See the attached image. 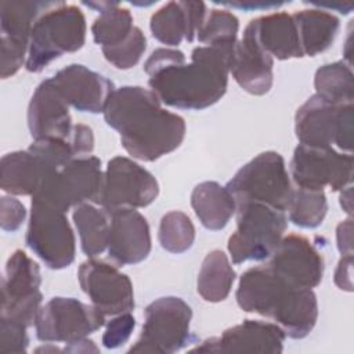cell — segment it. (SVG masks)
<instances>
[{"label":"cell","mask_w":354,"mask_h":354,"mask_svg":"<svg viewBox=\"0 0 354 354\" xmlns=\"http://www.w3.org/2000/svg\"><path fill=\"white\" fill-rule=\"evenodd\" d=\"M243 32L272 58L283 61L304 57L292 14L279 11L259 17L252 19Z\"/></svg>","instance_id":"obj_23"},{"label":"cell","mask_w":354,"mask_h":354,"mask_svg":"<svg viewBox=\"0 0 354 354\" xmlns=\"http://www.w3.org/2000/svg\"><path fill=\"white\" fill-rule=\"evenodd\" d=\"M239 21L228 10L214 8L207 11L196 39L202 46L234 48L238 39Z\"/></svg>","instance_id":"obj_33"},{"label":"cell","mask_w":354,"mask_h":354,"mask_svg":"<svg viewBox=\"0 0 354 354\" xmlns=\"http://www.w3.org/2000/svg\"><path fill=\"white\" fill-rule=\"evenodd\" d=\"M41 277L39 264L24 250H15L7 260L1 283V318L35 325L41 307Z\"/></svg>","instance_id":"obj_12"},{"label":"cell","mask_w":354,"mask_h":354,"mask_svg":"<svg viewBox=\"0 0 354 354\" xmlns=\"http://www.w3.org/2000/svg\"><path fill=\"white\" fill-rule=\"evenodd\" d=\"M351 184L347 185L346 188L340 189V206L342 209L351 217V210H353V189H351Z\"/></svg>","instance_id":"obj_44"},{"label":"cell","mask_w":354,"mask_h":354,"mask_svg":"<svg viewBox=\"0 0 354 354\" xmlns=\"http://www.w3.org/2000/svg\"><path fill=\"white\" fill-rule=\"evenodd\" d=\"M84 6L94 8L100 15L91 25V35L94 41L101 48L113 47L122 43L134 29V21L131 12L122 7L116 1H100V3H83Z\"/></svg>","instance_id":"obj_28"},{"label":"cell","mask_w":354,"mask_h":354,"mask_svg":"<svg viewBox=\"0 0 354 354\" xmlns=\"http://www.w3.org/2000/svg\"><path fill=\"white\" fill-rule=\"evenodd\" d=\"M136 326V318L130 311L113 315L106 324L102 335V344L105 348H118L123 346L131 336Z\"/></svg>","instance_id":"obj_37"},{"label":"cell","mask_w":354,"mask_h":354,"mask_svg":"<svg viewBox=\"0 0 354 354\" xmlns=\"http://www.w3.org/2000/svg\"><path fill=\"white\" fill-rule=\"evenodd\" d=\"M353 254H342L336 266L333 281L335 285L346 292H353Z\"/></svg>","instance_id":"obj_40"},{"label":"cell","mask_w":354,"mask_h":354,"mask_svg":"<svg viewBox=\"0 0 354 354\" xmlns=\"http://www.w3.org/2000/svg\"><path fill=\"white\" fill-rule=\"evenodd\" d=\"M26 218L25 206L14 196H3L0 201V225L3 231H17Z\"/></svg>","instance_id":"obj_38"},{"label":"cell","mask_w":354,"mask_h":354,"mask_svg":"<svg viewBox=\"0 0 354 354\" xmlns=\"http://www.w3.org/2000/svg\"><path fill=\"white\" fill-rule=\"evenodd\" d=\"M225 188L236 203L257 202L286 212L293 192L283 158L275 151H266L243 165Z\"/></svg>","instance_id":"obj_6"},{"label":"cell","mask_w":354,"mask_h":354,"mask_svg":"<svg viewBox=\"0 0 354 354\" xmlns=\"http://www.w3.org/2000/svg\"><path fill=\"white\" fill-rule=\"evenodd\" d=\"M277 275L295 288L313 289L324 277V257L303 235L283 236L267 263Z\"/></svg>","instance_id":"obj_16"},{"label":"cell","mask_w":354,"mask_h":354,"mask_svg":"<svg viewBox=\"0 0 354 354\" xmlns=\"http://www.w3.org/2000/svg\"><path fill=\"white\" fill-rule=\"evenodd\" d=\"M274 58L268 55L252 36L243 32L241 40L236 41L231 61L230 73L234 80L249 94L264 95L274 83Z\"/></svg>","instance_id":"obj_22"},{"label":"cell","mask_w":354,"mask_h":354,"mask_svg":"<svg viewBox=\"0 0 354 354\" xmlns=\"http://www.w3.org/2000/svg\"><path fill=\"white\" fill-rule=\"evenodd\" d=\"M102 177L101 160L97 156H79L50 174L32 199L66 213L84 202L97 203Z\"/></svg>","instance_id":"obj_9"},{"label":"cell","mask_w":354,"mask_h":354,"mask_svg":"<svg viewBox=\"0 0 354 354\" xmlns=\"http://www.w3.org/2000/svg\"><path fill=\"white\" fill-rule=\"evenodd\" d=\"M109 212L108 256L116 266L141 263L151 253V231L147 218L136 209L119 207Z\"/></svg>","instance_id":"obj_18"},{"label":"cell","mask_w":354,"mask_h":354,"mask_svg":"<svg viewBox=\"0 0 354 354\" xmlns=\"http://www.w3.org/2000/svg\"><path fill=\"white\" fill-rule=\"evenodd\" d=\"M147 48V39L138 26H134L133 32L122 43L101 48L105 59L118 69H130L138 64Z\"/></svg>","instance_id":"obj_35"},{"label":"cell","mask_w":354,"mask_h":354,"mask_svg":"<svg viewBox=\"0 0 354 354\" xmlns=\"http://www.w3.org/2000/svg\"><path fill=\"white\" fill-rule=\"evenodd\" d=\"M292 15L304 55L315 57L332 46L340 28L336 15L322 8H307Z\"/></svg>","instance_id":"obj_26"},{"label":"cell","mask_w":354,"mask_h":354,"mask_svg":"<svg viewBox=\"0 0 354 354\" xmlns=\"http://www.w3.org/2000/svg\"><path fill=\"white\" fill-rule=\"evenodd\" d=\"M72 218L79 232L80 246L88 257H97L108 248L109 212L94 202H84L73 209Z\"/></svg>","instance_id":"obj_27"},{"label":"cell","mask_w":354,"mask_h":354,"mask_svg":"<svg viewBox=\"0 0 354 354\" xmlns=\"http://www.w3.org/2000/svg\"><path fill=\"white\" fill-rule=\"evenodd\" d=\"M353 104L335 105L314 94L295 115V133L300 144L308 147H336L353 152Z\"/></svg>","instance_id":"obj_7"},{"label":"cell","mask_w":354,"mask_h":354,"mask_svg":"<svg viewBox=\"0 0 354 354\" xmlns=\"http://www.w3.org/2000/svg\"><path fill=\"white\" fill-rule=\"evenodd\" d=\"M104 325L105 315L93 304L61 296L43 304L35 319L36 337L53 344H68L84 339Z\"/></svg>","instance_id":"obj_11"},{"label":"cell","mask_w":354,"mask_h":354,"mask_svg":"<svg viewBox=\"0 0 354 354\" xmlns=\"http://www.w3.org/2000/svg\"><path fill=\"white\" fill-rule=\"evenodd\" d=\"M236 230L228 238L234 264L268 259L288 228L285 212L257 202L236 203Z\"/></svg>","instance_id":"obj_5"},{"label":"cell","mask_w":354,"mask_h":354,"mask_svg":"<svg viewBox=\"0 0 354 354\" xmlns=\"http://www.w3.org/2000/svg\"><path fill=\"white\" fill-rule=\"evenodd\" d=\"M86 32V18L77 6L54 3L32 28L25 68L39 73L61 55L80 50Z\"/></svg>","instance_id":"obj_4"},{"label":"cell","mask_w":354,"mask_h":354,"mask_svg":"<svg viewBox=\"0 0 354 354\" xmlns=\"http://www.w3.org/2000/svg\"><path fill=\"white\" fill-rule=\"evenodd\" d=\"M28 127L33 140H69L73 124L69 105L65 102L51 77L36 87L28 106Z\"/></svg>","instance_id":"obj_20"},{"label":"cell","mask_w":354,"mask_h":354,"mask_svg":"<svg viewBox=\"0 0 354 354\" xmlns=\"http://www.w3.org/2000/svg\"><path fill=\"white\" fill-rule=\"evenodd\" d=\"M69 141L72 142L77 158L91 155L94 149V134L93 130L86 124H73Z\"/></svg>","instance_id":"obj_39"},{"label":"cell","mask_w":354,"mask_h":354,"mask_svg":"<svg viewBox=\"0 0 354 354\" xmlns=\"http://www.w3.org/2000/svg\"><path fill=\"white\" fill-rule=\"evenodd\" d=\"M53 167L30 147L25 151L6 153L0 162V187L10 195H33L53 174Z\"/></svg>","instance_id":"obj_24"},{"label":"cell","mask_w":354,"mask_h":354,"mask_svg":"<svg viewBox=\"0 0 354 354\" xmlns=\"http://www.w3.org/2000/svg\"><path fill=\"white\" fill-rule=\"evenodd\" d=\"M286 212L289 221L300 228H315L321 225L328 212L325 191L300 187L293 188Z\"/></svg>","instance_id":"obj_32"},{"label":"cell","mask_w":354,"mask_h":354,"mask_svg":"<svg viewBox=\"0 0 354 354\" xmlns=\"http://www.w3.org/2000/svg\"><path fill=\"white\" fill-rule=\"evenodd\" d=\"M206 14L203 1H169L152 14L149 29L152 36L166 46L174 47L183 40L191 43Z\"/></svg>","instance_id":"obj_21"},{"label":"cell","mask_w":354,"mask_h":354,"mask_svg":"<svg viewBox=\"0 0 354 354\" xmlns=\"http://www.w3.org/2000/svg\"><path fill=\"white\" fill-rule=\"evenodd\" d=\"M235 297L243 311L270 318L292 339L310 335L318 319L314 290L286 283L268 264L248 268L239 278Z\"/></svg>","instance_id":"obj_3"},{"label":"cell","mask_w":354,"mask_h":354,"mask_svg":"<svg viewBox=\"0 0 354 354\" xmlns=\"http://www.w3.org/2000/svg\"><path fill=\"white\" fill-rule=\"evenodd\" d=\"M314 87L315 94L330 104H353L354 77L351 65L342 59L319 66L314 76Z\"/></svg>","instance_id":"obj_31"},{"label":"cell","mask_w":354,"mask_h":354,"mask_svg":"<svg viewBox=\"0 0 354 354\" xmlns=\"http://www.w3.org/2000/svg\"><path fill=\"white\" fill-rule=\"evenodd\" d=\"M285 337V332L274 322L245 319L225 329L220 336L203 340L189 351L279 354L283 350Z\"/></svg>","instance_id":"obj_17"},{"label":"cell","mask_w":354,"mask_h":354,"mask_svg":"<svg viewBox=\"0 0 354 354\" xmlns=\"http://www.w3.org/2000/svg\"><path fill=\"white\" fill-rule=\"evenodd\" d=\"M232 50L198 46L187 64L183 51L159 47L144 64L149 88L167 106L191 111L209 108L227 91Z\"/></svg>","instance_id":"obj_1"},{"label":"cell","mask_w":354,"mask_h":354,"mask_svg":"<svg viewBox=\"0 0 354 354\" xmlns=\"http://www.w3.org/2000/svg\"><path fill=\"white\" fill-rule=\"evenodd\" d=\"M102 113L106 124L120 134L126 152L142 162L173 152L185 137V120L165 109L158 95L141 86L115 88Z\"/></svg>","instance_id":"obj_2"},{"label":"cell","mask_w":354,"mask_h":354,"mask_svg":"<svg viewBox=\"0 0 354 354\" xmlns=\"http://www.w3.org/2000/svg\"><path fill=\"white\" fill-rule=\"evenodd\" d=\"M336 245L340 254H353V218L339 223L336 228Z\"/></svg>","instance_id":"obj_41"},{"label":"cell","mask_w":354,"mask_h":354,"mask_svg":"<svg viewBox=\"0 0 354 354\" xmlns=\"http://www.w3.org/2000/svg\"><path fill=\"white\" fill-rule=\"evenodd\" d=\"M160 246L174 254L187 252L195 241V227L191 218L180 210H171L160 218L158 230Z\"/></svg>","instance_id":"obj_34"},{"label":"cell","mask_w":354,"mask_h":354,"mask_svg":"<svg viewBox=\"0 0 354 354\" xmlns=\"http://www.w3.org/2000/svg\"><path fill=\"white\" fill-rule=\"evenodd\" d=\"M26 326L0 317V353H26L29 346V337Z\"/></svg>","instance_id":"obj_36"},{"label":"cell","mask_w":354,"mask_h":354,"mask_svg":"<svg viewBox=\"0 0 354 354\" xmlns=\"http://www.w3.org/2000/svg\"><path fill=\"white\" fill-rule=\"evenodd\" d=\"M191 206L201 224L210 230H223L236 212L232 194L216 181H203L195 185L191 194Z\"/></svg>","instance_id":"obj_25"},{"label":"cell","mask_w":354,"mask_h":354,"mask_svg":"<svg viewBox=\"0 0 354 354\" xmlns=\"http://www.w3.org/2000/svg\"><path fill=\"white\" fill-rule=\"evenodd\" d=\"M235 281V271L228 256L218 249L206 254L202 261L196 290L205 301L218 303L228 297Z\"/></svg>","instance_id":"obj_29"},{"label":"cell","mask_w":354,"mask_h":354,"mask_svg":"<svg viewBox=\"0 0 354 354\" xmlns=\"http://www.w3.org/2000/svg\"><path fill=\"white\" fill-rule=\"evenodd\" d=\"M225 7L239 8V10H272L283 6V3H264V1H223L218 3Z\"/></svg>","instance_id":"obj_42"},{"label":"cell","mask_w":354,"mask_h":354,"mask_svg":"<svg viewBox=\"0 0 354 354\" xmlns=\"http://www.w3.org/2000/svg\"><path fill=\"white\" fill-rule=\"evenodd\" d=\"M292 181L296 187L310 189L340 191L353 181V155L335 149L299 144L290 160Z\"/></svg>","instance_id":"obj_14"},{"label":"cell","mask_w":354,"mask_h":354,"mask_svg":"<svg viewBox=\"0 0 354 354\" xmlns=\"http://www.w3.org/2000/svg\"><path fill=\"white\" fill-rule=\"evenodd\" d=\"M25 241L51 270L69 267L75 260L76 239L66 213L43 202L32 199Z\"/></svg>","instance_id":"obj_10"},{"label":"cell","mask_w":354,"mask_h":354,"mask_svg":"<svg viewBox=\"0 0 354 354\" xmlns=\"http://www.w3.org/2000/svg\"><path fill=\"white\" fill-rule=\"evenodd\" d=\"M51 80L65 102L80 112H104L115 90L109 79L82 64H71L59 69Z\"/></svg>","instance_id":"obj_19"},{"label":"cell","mask_w":354,"mask_h":354,"mask_svg":"<svg viewBox=\"0 0 354 354\" xmlns=\"http://www.w3.org/2000/svg\"><path fill=\"white\" fill-rule=\"evenodd\" d=\"M82 290L91 304L105 317L118 315L134 308V290L130 278L119 271V266L98 260L83 261L77 271Z\"/></svg>","instance_id":"obj_15"},{"label":"cell","mask_w":354,"mask_h":354,"mask_svg":"<svg viewBox=\"0 0 354 354\" xmlns=\"http://www.w3.org/2000/svg\"><path fill=\"white\" fill-rule=\"evenodd\" d=\"M191 307L176 296H165L144 310L141 335L129 353H176L191 343Z\"/></svg>","instance_id":"obj_8"},{"label":"cell","mask_w":354,"mask_h":354,"mask_svg":"<svg viewBox=\"0 0 354 354\" xmlns=\"http://www.w3.org/2000/svg\"><path fill=\"white\" fill-rule=\"evenodd\" d=\"M53 4L54 1H1V37L29 44L35 22Z\"/></svg>","instance_id":"obj_30"},{"label":"cell","mask_w":354,"mask_h":354,"mask_svg":"<svg viewBox=\"0 0 354 354\" xmlns=\"http://www.w3.org/2000/svg\"><path fill=\"white\" fill-rule=\"evenodd\" d=\"M64 351H66V353H90V351L98 353L100 350H98V347L94 346V343L91 340H87V337H84V339L68 343L65 346Z\"/></svg>","instance_id":"obj_43"},{"label":"cell","mask_w":354,"mask_h":354,"mask_svg":"<svg viewBox=\"0 0 354 354\" xmlns=\"http://www.w3.org/2000/svg\"><path fill=\"white\" fill-rule=\"evenodd\" d=\"M158 194L159 184L152 173L130 158L115 156L104 170L97 203L106 210L140 209L151 205Z\"/></svg>","instance_id":"obj_13"}]
</instances>
